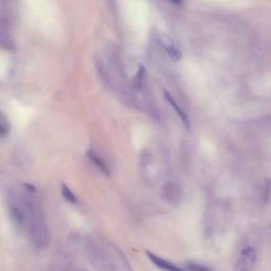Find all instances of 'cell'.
Listing matches in <instances>:
<instances>
[{
    "label": "cell",
    "mask_w": 271,
    "mask_h": 271,
    "mask_svg": "<svg viewBox=\"0 0 271 271\" xmlns=\"http://www.w3.org/2000/svg\"><path fill=\"white\" fill-rule=\"evenodd\" d=\"M28 216H29V234L30 238L36 248L44 249L49 245V231L43 214L35 203L29 202L27 203Z\"/></svg>",
    "instance_id": "6da1fadb"
},
{
    "label": "cell",
    "mask_w": 271,
    "mask_h": 271,
    "mask_svg": "<svg viewBox=\"0 0 271 271\" xmlns=\"http://www.w3.org/2000/svg\"><path fill=\"white\" fill-rule=\"evenodd\" d=\"M257 259V250L252 247H246L241 251L240 257L235 262V271H250L256 264Z\"/></svg>",
    "instance_id": "7a4b0ae2"
},
{
    "label": "cell",
    "mask_w": 271,
    "mask_h": 271,
    "mask_svg": "<svg viewBox=\"0 0 271 271\" xmlns=\"http://www.w3.org/2000/svg\"><path fill=\"white\" fill-rule=\"evenodd\" d=\"M157 39H158L159 45H160L163 48L164 51L167 53V55H169V57L174 62L180 61V59L182 57V53H181L179 48L176 46V44L173 42V39L170 36H167L164 33H160Z\"/></svg>",
    "instance_id": "3957f363"
},
{
    "label": "cell",
    "mask_w": 271,
    "mask_h": 271,
    "mask_svg": "<svg viewBox=\"0 0 271 271\" xmlns=\"http://www.w3.org/2000/svg\"><path fill=\"white\" fill-rule=\"evenodd\" d=\"M146 256L148 258V260L153 263V264L163 271H186L185 269H182L178 266H176L175 264H173L172 262L166 261L160 257L156 256L155 253H151L149 251H146Z\"/></svg>",
    "instance_id": "277c9868"
},
{
    "label": "cell",
    "mask_w": 271,
    "mask_h": 271,
    "mask_svg": "<svg viewBox=\"0 0 271 271\" xmlns=\"http://www.w3.org/2000/svg\"><path fill=\"white\" fill-rule=\"evenodd\" d=\"M164 98L167 101V103H169V104L172 106V108L175 110V113H176V115L179 117V119L181 120L182 124L185 125L186 129L189 131L190 130V119H189L188 115L177 104L176 101H175L174 98L171 95V93H169L167 91H164Z\"/></svg>",
    "instance_id": "5b68a950"
},
{
    "label": "cell",
    "mask_w": 271,
    "mask_h": 271,
    "mask_svg": "<svg viewBox=\"0 0 271 271\" xmlns=\"http://www.w3.org/2000/svg\"><path fill=\"white\" fill-rule=\"evenodd\" d=\"M10 216H11L13 224L16 227L19 228V229H22L23 227H25L26 221H27L26 220L27 215L19 208V206H17V205L12 206L11 210H10Z\"/></svg>",
    "instance_id": "8992f818"
},
{
    "label": "cell",
    "mask_w": 271,
    "mask_h": 271,
    "mask_svg": "<svg viewBox=\"0 0 271 271\" xmlns=\"http://www.w3.org/2000/svg\"><path fill=\"white\" fill-rule=\"evenodd\" d=\"M179 190L177 186H175L172 182H167L163 188V197L167 203H177L179 201Z\"/></svg>",
    "instance_id": "52a82bcc"
},
{
    "label": "cell",
    "mask_w": 271,
    "mask_h": 271,
    "mask_svg": "<svg viewBox=\"0 0 271 271\" xmlns=\"http://www.w3.org/2000/svg\"><path fill=\"white\" fill-rule=\"evenodd\" d=\"M87 157L89 158V160L98 167V169L102 172V173H104L105 175H108L110 174V170H109V167L107 165V163L105 162L104 159H103L101 156H99L97 153H95V151L93 150H89L88 153H87Z\"/></svg>",
    "instance_id": "ba28073f"
},
{
    "label": "cell",
    "mask_w": 271,
    "mask_h": 271,
    "mask_svg": "<svg viewBox=\"0 0 271 271\" xmlns=\"http://www.w3.org/2000/svg\"><path fill=\"white\" fill-rule=\"evenodd\" d=\"M145 81H146L145 68L143 66H140L138 73L135 76V79H134V87L136 89H142V87L145 84Z\"/></svg>",
    "instance_id": "9c48e42d"
},
{
    "label": "cell",
    "mask_w": 271,
    "mask_h": 271,
    "mask_svg": "<svg viewBox=\"0 0 271 271\" xmlns=\"http://www.w3.org/2000/svg\"><path fill=\"white\" fill-rule=\"evenodd\" d=\"M62 195L63 197L66 199V201L72 204H76L78 203L77 197L75 196V194L71 191V189L69 187H67L66 185H62Z\"/></svg>",
    "instance_id": "30bf717a"
},
{
    "label": "cell",
    "mask_w": 271,
    "mask_h": 271,
    "mask_svg": "<svg viewBox=\"0 0 271 271\" xmlns=\"http://www.w3.org/2000/svg\"><path fill=\"white\" fill-rule=\"evenodd\" d=\"M185 270L186 271H214L213 269L202 264H197V263H188Z\"/></svg>",
    "instance_id": "8fae6325"
},
{
    "label": "cell",
    "mask_w": 271,
    "mask_h": 271,
    "mask_svg": "<svg viewBox=\"0 0 271 271\" xmlns=\"http://www.w3.org/2000/svg\"><path fill=\"white\" fill-rule=\"evenodd\" d=\"M7 131H9V125H7V122L5 121L2 114H0V136L6 135Z\"/></svg>",
    "instance_id": "7c38bea8"
},
{
    "label": "cell",
    "mask_w": 271,
    "mask_h": 271,
    "mask_svg": "<svg viewBox=\"0 0 271 271\" xmlns=\"http://www.w3.org/2000/svg\"><path fill=\"white\" fill-rule=\"evenodd\" d=\"M171 1L174 4H176V5H181L182 4V0H171Z\"/></svg>",
    "instance_id": "4fadbf2b"
}]
</instances>
